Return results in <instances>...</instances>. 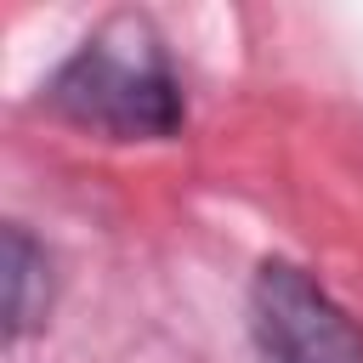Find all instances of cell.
<instances>
[{
	"label": "cell",
	"mask_w": 363,
	"mask_h": 363,
	"mask_svg": "<svg viewBox=\"0 0 363 363\" xmlns=\"http://www.w3.org/2000/svg\"><path fill=\"white\" fill-rule=\"evenodd\" d=\"M45 102L68 125L113 142H159V136H176L187 119L182 85L159 51V34L142 17H108L51 74Z\"/></svg>",
	"instance_id": "obj_1"
},
{
	"label": "cell",
	"mask_w": 363,
	"mask_h": 363,
	"mask_svg": "<svg viewBox=\"0 0 363 363\" xmlns=\"http://www.w3.org/2000/svg\"><path fill=\"white\" fill-rule=\"evenodd\" d=\"M250 329L272 363H363V329L289 261L255 267Z\"/></svg>",
	"instance_id": "obj_2"
},
{
	"label": "cell",
	"mask_w": 363,
	"mask_h": 363,
	"mask_svg": "<svg viewBox=\"0 0 363 363\" xmlns=\"http://www.w3.org/2000/svg\"><path fill=\"white\" fill-rule=\"evenodd\" d=\"M0 267H6V340H23L51 312V261L23 227H6Z\"/></svg>",
	"instance_id": "obj_3"
}]
</instances>
